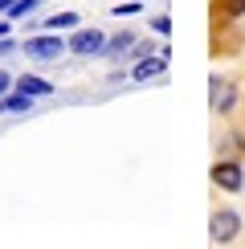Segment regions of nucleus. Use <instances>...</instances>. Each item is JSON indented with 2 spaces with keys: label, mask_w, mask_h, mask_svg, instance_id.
<instances>
[{
  "label": "nucleus",
  "mask_w": 245,
  "mask_h": 249,
  "mask_svg": "<svg viewBox=\"0 0 245 249\" xmlns=\"http://www.w3.org/2000/svg\"><path fill=\"white\" fill-rule=\"evenodd\" d=\"M20 49H25L29 57H37V61H53L61 49H66V41L49 29V33H41V37H25V45H20Z\"/></svg>",
  "instance_id": "1"
},
{
  "label": "nucleus",
  "mask_w": 245,
  "mask_h": 249,
  "mask_svg": "<svg viewBox=\"0 0 245 249\" xmlns=\"http://www.w3.org/2000/svg\"><path fill=\"white\" fill-rule=\"evenodd\" d=\"M237 233H241V216L233 213V209H217V213H212V221H209V237H212L217 245L233 241Z\"/></svg>",
  "instance_id": "2"
},
{
  "label": "nucleus",
  "mask_w": 245,
  "mask_h": 249,
  "mask_svg": "<svg viewBox=\"0 0 245 249\" xmlns=\"http://www.w3.org/2000/svg\"><path fill=\"white\" fill-rule=\"evenodd\" d=\"M66 49H74V53H102V49H106V37L98 33V29H78L74 37L66 41Z\"/></svg>",
  "instance_id": "3"
},
{
  "label": "nucleus",
  "mask_w": 245,
  "mask_h": 249,
  "mask_svg": "<svg viewBox=\"0 0 245 249\" xmlns=\"http://www.w3.org/2000/svg\"><path fill=\"white\" fill-rule=\"evenodd\" d=\"M212 180H217L225 192H241L245 176H241V168H237V163H217V168H212Z\"/></svg>",
  "instance_id": "4"
},
{
  "label": "nucleus",
  "mask_w": 245,
  "mask_h": 249,
  "mask_svg": "<svg viewBox=\"0 0 245 249\" xmlns=\"http://www.w3.org/2000/svg\"><path fill=\"white\" fill-rule=\"evenodd\" d=\"M163 70H168V53H159V57H151V53H147L135 70H131V78H135V82H151V78H159Z\"/></svg>",
  "instance_id": "5"
},
{
  "label": "nucleus",
  "mask_w": 245,
  "mask_h": 249,
  "mask_svg": "<svg viewBox=\"0 0 245 249\" xmlns=\"http://www.w3.org/2000/svg\"><path fill=\"white\" fill-rule=\"evenodd\" d=\"M13 86H17V90H25V94H33V98H45V94H53V82H45V78H37V74H25V78H17Z\"/></svg>",
  "instance_id": "6"
},
{
  "label": "nucleus",
  "mask_w": 245,
  "mask_h": 249,
  "mask_svg": "<svg viewBox=\"0 0 245 249\" xmlns=\"http://www.w3.org/2000/svg\"><path fill=\"white\" fill-rule=\"evenodd\" d=\"M229 107H233V86L221 82V78H212V110L217 115H229Z\"/></svg>",
  "instance_id": "7"
},
{
  "label": "nucleus",
  "mask_w": 245,
  "mask_h": 249,
  "mask_svg": "<svg viewBox=\"0 0 245 249\" xmlns=\"http://www.w3.org/2000/svg\"><path fill=\"white\" fill-rule=\"evenodd\" d=\"M29 107H33V94L25 90H17L13 98H0V115H29Z\"/></svg>",
  "instance_id": "8"
},
{
  "label": "nucleus",
  "mask_w": 245,
  "mask_h": 249,
  "mask_svg": "<svg viewBox=\"0 0 245 249\" xmlns=\"http://www.w3.org/2000/svg\"><path fill=\"white\" fill-rule=\"evenodd\" d=\"M131 45H135V33H127V29H122V33H115V37L106 41V49H102V53H115V57H119V53H127Z\"/></svg>",
  "instance_id": "9"
},
{
  "label": "nucleus",
  "mask_w": 245,
  "mask_h": 249,
  "mask_svg": "<svg viewBox=\"0 0 245 249\" xmlns=\"http://www.w3.org/2000/svg\"><path fill=\"white\" fill-rule=\"evenodd\" d=\"M78 25V13H53V17H45V29H74Z\"/></svg>",
  "instance_id": "10"
},
{
  "label": "nucleus",
  "mask_w": 245,
  "mask_h": 249,
  "mask_svg": "<svg viewBox=\"0 0 245 249\" xmlns=\"http://www.w3.org/2000/svg\"><path fill=\"white\" fill-rule=\"evenodd\" d=\"M41 4V0H13V8H8V17H17V20H25L33 8Z\"/></svg>",
  "instance_id": "11"
},
{
  "label": "nucleus",
  "mask_w": 245,
  "mask_h": 249,
  "mask_svg": "<svg viewBox=\"0 0 245 249\" xmlns=\"http://www.w3.org/2000/svg\"><path fill=\"white\" fill-rule=\"evenodd\" d=\"M245 13V0H225V17H241Z\"/></svg>",
  "instance_id": "12"
},
{
  "label": "nucleus",
  "mask_w": 245,
  "mask_h": 249,
  "mask_svg": "<svg viewBox=\"0 0 245 249\" xmlns=\"http://www.w3.org/2000/svg\"><path fill=\"white\" fill-rule=\"evenodd\" d=\"M151 25H156V33H163V37L172 33V20L168 17H151Z\"/></svg>",
  "instance_id": "13"
},
{
  "label": "nucleus",
  "mask_w": 245,
  "mask_h": 249,
  "mask_svg": "<svg viewBox=\"0 0 245 249\" xmlns=\"http://www.w3.org/2000/svg\"><path fill=\"white\" fill-rule=\"evenodd\" d=\"M8 86H13V78H8V74H0V98L8 94Z\"/></svg>",
  "instance_id": "14"
},
{
  "label": "nucleus",
  "mask_w": 245,
  "mask_h": 249,
  "mask_svg": "<svg viewBox=\"0 0 245 249\" xmlns=\"http://www.w3.org/2000/svg\"><path fill=\"white\" fill-rule=\"evenodd\" d=\"M8 8H13V0H0V13H8Z\"/></svg>",
  "instance_id": "15"
}]
</instances>
